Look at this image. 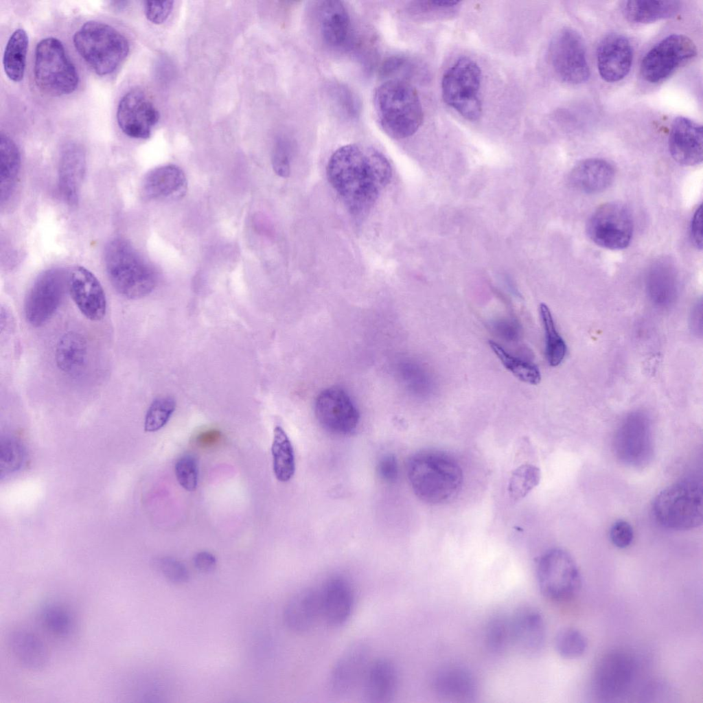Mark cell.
Masks as SVG:
<instances>
[{
    "label": "cell",
    "instance_id": "1",
    "mask_svg": "<svg viewBox=\"0 0 703 703\" xmlns=\"http://www.w3.org/2000/svg\"><path fill=\"white\" fill-rule=\"evenodd\" d=\"M387 158L367 146L351 143L338 148L327 165V179L349 212L367 214L392 177Z\"/></svg>",
    "mask_w": 703,
    "mask_h": 703
},
{
    "label": "cell",
    "instance_id": "2",
    "mask_svg": "<svg viewBox=\"0 0 703 703\" xmlns=\"http://www.w3.org/2000/svg\"><path fill=\"white\" fill-rule=\"evenodd\" d=\"M407 475L418 498L430 505L448 503L457 496L463 483V472L449 454L435 450L414 454L407 463Z\"/></svg>",
    "mask_w": 703,
    "mask_h": 703
},
{
    "label": "cell",
    "instance_id": "3",
    "mask_svg": "<svg viewBox=\"0 0 703 703\" xmlns=\"http://www.w3.org/2000/svg\"><path fill=\"white\" fill-rule=\"evenodd\" d=\"M373 105L381 128L393 139L412 136L423 122L418 93L405 80L391 78L380 84L374 92Z\"/></svg>",
    "mask_w": 703,
    "mask_h": 703
},
{
    "label": "cell",
    "instance_id": "4",
    "mask_svg": "<svg viewBox=\"0 0 703 703\" xmlns=\"http://www.w3.org/2000/svg\"><path fill=\"white\" fill-rule=\"evenodd\" d=\"M104 262L113 287L127 299L143 298L157 286V277L154 269L124 239L115 238L107 244Z\"/></svg>",
    "mask_w": 703,
    "mask_h": 703
},
{
    "label": "cell",
    "instance_id": "5",
    "mask_svg": "<svg viewBox=\"0 0 703 703\" xmlns=\"http://www.w3.org/2000/svg\"><path fill=\"white\" fill-rule=\"evenodd\" d=\"M76 51L99 76L114 72L127 56L126 37L112 26L100 21L84 23L73 38Z\"/></svg>",
    "mask_w": 703,
    "mask_h": 703
},
{
    "label": "cell",
    "instance_id": "6",
    "mask_svg": "<svg viewBox=\"0 0 703 703\" xmlns=\"http://www.w3.org/2000/svg\"><path fill=\"white\" fill-rule=\"evenodd\" d=\"M702 485L686 479L669 485L657 494L652 505L655 520L675 530L691 529L702 523Z\"/></svg>",
    "mask_w": 703,
    "mask_h": 703
},
{
    "label": "cell",
    "instance_id": "7",
    "mask_svg": "<svg viewBox=\"0 0 703 703\" xmlns=\"http://www.w3.org/2000/svg\"><path fill=\"white\" fill-rule=\"evenodd\" d=\"M34 76L39 89L51 96L70 94L79 83L75 65L62 43L54 37L45 38L37 44Z\"/></svg>",
    "mask_w": 703,
    "mask_h": 703
},
{
    "label": "cell",
    "instance_id": "8",
    "mask_svg": "<svg viewBox=\"0 0 703 703\" xmlns=\"http://www.w3.org/2000/svg\"><path fill=\"white\" fill-rule=\"evenodd\" d=\"M481 80V68L474 60L468 57L459 58L443 75V102L465 119H479L483 110L480 97Z\"/></svg>",
    "mask_w": 703,
    "mask_h": 703
},
{
    "label": "cell",
    "instance_id": "9",
    "mask_svg": "<svg viewBox=\"0 0 703 703\" xmlns=\"http://www.w3.org/2000/svg\"><path fill=\"white\" fill-rule=\"evenodd\" d=\"M540 592L553 601H565L578 592L581 575L576 562L565 550L554 548L544 553L536 563Z\"/></svg>",
    "mask_w": 703,
    "mask_h": 703
},
{
    "label": "cell",
    "instance_id": "10",
    "mask_svg": "<svg viewBox=\"0 0 703 703\" xmlns=\"http://www.w3.org/2000/svg\"><path fill=\"white\" fill-rule=\"evenodd\" d=\"M614 453L623 463L641 468L649 463L654 454L651 420L641 411L628 413L617 427L613 441Z\"/></svg>",
    "mask_w": 703,
    "mask_h": 703
},
{
    "label": "cell",
    "instance_id": "11",
    "mask_svg": "<svg viewBox=\"0 0 703 703\" xmlns=\"http://www.w3.org/2000/svg\"><path fill=\"white\" fill-rule=\"evenodd\" d=\"M636 665L628 652L614 649L602 656L596 664L591 680L594 695L612 702L625 697L636 676Z\"/></svg>",
    "mask_w": 703,
    "mask_h": 703
},
{
    "label": "cell",
    "instance_id": "12",
    "mask_svg": "<svg viewBox=\"0 0 703 703\" xmlns=\"http://www.w3.org/2000/svg\"><path fill=\"white\" fill-rule=\"evenodd\" d=\"M634 223L629 209L619 202L599 206L588 220L586 231L597 245L611 250L626 248L633 235Z\"/></svg>",
    "mask_w": 703,
    "mask_h": 703
},
{
    "label": "cell",
    "instance_id": "13",
    "mask_svg": "<svg viewBox=\"0 0 703 703\" xmlns=\"http://www.w3.org/2000/svg\"><path fill=\"white\" fill-rule=\"evenodd\" d=\"M696 54V46L690 38L680 34H671L645 54L640 66L641 74L646 81L658 83L693 59Z\"/></svg>",
    "mask_w": 703,
    "mask_h": 703
},
{
    "label": "cell",
    "instance_id": "14",
    "mask_svg": "<svg viewBox=\"0 0 703 703\" xmlns=\"http://www.w3.org/2000/svg\"><path fill=\"white\" fill-rule=\"evenodd\" d=\"M67 278L62 269L54 268L35 279L24 301V314L30 325L40 327L54 314L68 288Z\"/></svg>",
    "mask_w": 703,
    "mask_h": 703
},
{
    "label": "cell",
    "instance_id": "15",
    "mask_svg": "<svg viewBox=\"0 0 703 703\" xmlns=\"http://www.w3.org/2000/svg\"><path fill=\"white\" fill-rule=\"evenodd\" d=\"M549 59L555 73L564 82L577 84L589 78L584 41L572 28H563L554 36L549 46Z\"/></svg>",
    "mask_w": 703,
    "mask_h": 703
},
{
    "label": "cell",
    "instance_id": "16",
    "mask_svg": "<svg viewBox=\"0 0 703 703\" xmlns=\"http://www.w3.org/2000/svg\"><path fill=\"white\" fill-rule=\"evenodd\" d=\"M314 412L324 429L341 435L353 432L360 418L357 408L347 393L336 387L325 389L319 394Z\"/></svg>",
    "mask_w": 703,
    "mask_h": 703
},
{
    "label": "cell",
    "instance_id": "17",
    "mask_svg": "<svg viewBox=\"0 0 703 703\" xmlns=\"http://www.w3.org/2000/svg\"><path fill=\"white\" fill-rule=\"evenodd\" d=\"M159 119V111L140 89L129 91L119 101L117 124L122 132L131 138H149Z\"/></svg>",
    "mask_w": 703,
    "mask_h": 703
},
{
    "label": "cell",
    "instance_id": "18",
    "mask_svg": "<svg viewBox=\"0 0 703 703\" xmlns=\"http://www.w3.org/2000/svg\"><path fill=\"white\" fill-rule=\"evenodd\" d=\"M370 647L364 641L349 645L336 661L330 676L329 685L336 695L352 691L360 682L370 664Z\"/></svg>",
    "mask_w": 703,
    "mask_h": 703
},
{
    "label": "cell",
    "instance_id": "19",
    "mask_svg": "<svg viewBox=\"0 0 703 703\" xmlns=\"http://www.w3.org/2000/svg\"><path fill=\"white\" fill-rule=\"evenodd\" d=\"M68 290L81 313L91 321H100L106 312V299L97 277L87 268L78 266L68 274Z\"/></svg>",
    "mask_w": 703,
    "mask_h": 703
},
{
    "label": "cell",
    "instance_id": "20",
    "mask_svg": "<svg viewBox=\"0 0 703 703\" xmlns=\"http://www.w3.org/2000/svg\"><path fill=\"white\" fill-rule=\"evenodd\" d=\"M633 60L630 41L619 33L606 35L597 49V65L601 78L608 82L623 80L630 72Z\"/></svg>",
    "mask_w": 703,
    "mask_h": 703
},
{
    "label": "cell",
    "instance_id": "21",
    "mask_svg": "<svg viewBox=\"0 0 703 703\" xmlns=\"http://www.w3.org/2000/svg\"><path fill=\"white\" fill-rule=\"evenodd\" d=\"M509 621L511 645L527 656L540 653L546 639L542 614L533 607H522L515 611Z\"/></svg>",
    "mask_w": 703,
    "mask_h": 703
},
{
    "label": "cell",
    "instance_id": "22",
    "mask_svg": "<svg viewBox=\"0 0 703 703\" xmlns=\"http://www.w3.org/2000/svg\"><path fill=\"white\" fill-rule=\"evenodd\" d=\"M431 688L442 699L470 702L478 695L479 682L468 668L459 665H448L434 673Z\"/></svg>",
    "mask_w": 703,
    "mask_h": 703
},
{
    "label": "cell",
    "instance_id": "23",
    "mask_svg": "<svg viewBox=\"0 0 703 703\" xmlns=\"http://www.w3.org/2000/svg\"><path fill=\"white\" fill-rule=\"evenodd\" d=\"M669 150L678 163L692 166L702 161V127L685 117L679 116L671 124Z\"/></svg>",
    "mask_w": 703,
    "mask_h": 703
},
{
    "label": "cell",
    "instance_id": "24",
    "mask_svg": "<svg viewBox=\"0 0 703 703\" xmlns=\"http://www.w3.org/2000/svg\"><path fill=\"white\" fill-rule=\"evenodd\" d=\"M86 171V155L83 148L76 142L66 143L60 152L58 167V187L63 199L69 205H76Z\"/></svg>",
    "mask_w": 703,
    "mask_h": 703
},
{
    "label": "cell",
    "instance_id": "25",
    "mask_svg": "<svg viewBox=\"0 0 703 703\" xmlns=\"http://www.w3.org/2000/svg\"><path fill=\"white\" fill-rule=\"evenodd\" d=\"M322 618L321 589L303 588L288 601L284 610L286 625L295 632L310 630Z\"/></svg>",
    "mask_w": 703,
    "mask_h": 703
},
{
    "label": "cell",
    "instance_id": "26",
    "mask_svg": "<svg viewBox=\"0 0 703 703\" xmlns=\"http://www.w3.org/2000/svg\"><path fill=\"white\" fill-rule=\"evenodd\" d=\"M320 589L322 618L334 627L345 623L354 605L353 592L349 582L343 577L333 576Z\"/></svg>",
    "mask_w": 703,
    "mask_h": 703
},
{
    "label": "cell",
    "instance_id": "27",
    "mask_svg": "<svg viewBox=\"0 0 703 703\" xmlns=\"http://www.w3.org/2000/svg\"><path fill=\"white\" fill-rule=\"evenodd\" d=\"M363 695L371 703H385L395 696L398 675L394 663L384 658L370 662L362 682Z\"/></svg>",
    "mask_w": 703,
    "mask_h": 703
},
{
    "label": "cell",
    "instance_id": "28",
    "mask_svg": "<svg viewBox=\"0 0 703 703\" xmlns=\"http://www.w3.org/2000/svg\"><path fill=\"white\" fill-rule=\"evenodd\" d=\"M187 189L183 170L174 165H165L150 170L141 184V194L147 200L178 198Z\"/></svg>",
    "mask_w": 703,
    "mask_h": 703
},
{
    "label": "cell",
    "instance_id": "29",
    "mask_svg": "<svg viewBox=\"0 0 703 703\" xmlns=\"http://www.w3.org/2000/svg\"><path fill=\"white\" fill-rule=\"evenodd\" d=\"M614 176L615 170L611 163L602 159L591 158L578 163L571 170L569 180L578 191L597 194L608 188Z\"/></svg>",
    "mask_w": 703,
    "mask_h": 703
},
{
    "label": "cell",
    "instance_id": "30",
    "mask_svg": "<svg viewBox=\"0 0 703 703\" xmlns=\"http://www.w3.org/2000/svg\"><path fill=\"white\" fill-rule=\"evenodd\" d=\"M8 644L12 656L23 667L38 671L47 665V648L34 632L25 628H16L10 632Z\"/></svg>",
    "mask_w": 703,
    "mask_h": 703
},
{
    "label": "cell",
    "instance_id": "31",
    "mask_svg": "<svg viewBox=\"0 0 703 703\" xmlns=\"http://www.w3.org/2000/svg\"><path fill=\"white\" fill-rule=\"evenodd\" d=\"M646 290L649 300L659 308H669L675 303L678 281L671 262L662 260L652 266L646 277Z\"/></svg>",
    "mask_w": 703,
    "mask_h": 703
},
{
    "label": "cell",
    "instance_id": "32",
    "mask_svg": "<svg viewBox=\"0 0 703 703\" xmlns=\"http://www.w3.org/2000/svg\"><path fill=\"white\" fill-rule=\"evenodd\" d=\"M319 20L321 36L327 45L340 47L345 43L350 30V18L341 1H323Z\"/></svg>",
    "mask_w": 703,
    "mask_h": 703
},
{
    "label": "cell",
    "instance_id": "33",
    "mask_svg": "<svg viewBox=\"0 0 703 703\" xmlns=\"http://www.w3.org/2000/svg\"><path fill=\"white\" fill-rule=\"evenodd\" d=\"M88 358L87 343L84 337L76 332L63 334L57 343L55 359L62 372L77 376L84 369Z\"/></svg>",
    "mask_w": 703,
    "mask_h": 703
},
{
    "label": "cell",
    "instance_id": "34",
    "mask_svg": "<svg viewBox=\"0 0 703 703\" xmlns=\"http://www.w3.org/2000/svg\"><path fill=\"white\" fill-rule=\"evenodd\" d=\"M678 1L631 0L622 3L625 18L635 23H649L674 16L679 10Z\"/></svg>",
    "mask_w": 703,
    "mask_h": 703
},
{
    "label": "cell",
    "instance_id": "35",
    "mask_svg": "<svg viewBox=\"0 0 703 703\" xmlns=\"http://www.w3.org/2000/svg\"><path fill=\"white\" fill-rule=\"evenodd\" d=\"M1 202L7 201L14 188L21 168V154L15 142L6 134L0 136Z\"/></svg>",
    "mask_w": 703,
    "mask_h": 703
},
{
    "label": "cell",
    "instance_id": "36",
    "mask_svg": "<svg viewBox=\"0 0 703 703\" xmlns=\"http://www.w3.org/2000/svg\"><path fill=\"white\" fill-rule=\"evenodd\" d=\"M28 36L23 29L16 30L6 44L3 65L5 74L13 82H21L24 77Z\"/></svg>",
    "mask_w": 703,
    "mask_h": 703
},
{
    "label": "cell",
    "instance_id": "37",
    "mask_svg": "<svg viewBox=\"0 0 703 703\" xmlns=\"http://www.w3.org/2000/svg\"><path fill=\"white\" fill-rule=\"evenodd\" d=\"M271 452L276 479L281 482L288 481L295 470L294 451L287 434L279 426L274 428Z\"/></svg>",
    "mask_w": 703,
    "mask_h": 703
},
{
    "label": "cell",
    "instance_id": "38",
    "mask_svg": "<svg viewBox=\"0 0 703 703\" xmlns=\"http://www.w3.org/2000/svg\"><path fill=\"white\" fill-rule=\"evenodd\" d=\"M539 309L546 336V359L551 367H557L565 357L566 345L557 331L549 307L544 303H540Z\"/></svg>",
    "mask_w": 703,
    "mask_h": 703
},
{
    "label": "cell",
    "instance_id": "39",
    "mask_svg": "<svg viewBox=\"0 0 703 703\" xmlns=\"http://www.w3.org/2000/svg\"><path fill=\"white\" fill-rule=\"evenodd\" d=\"M488 343L490 348L504 367L518 379L534 385L540 383L541 375L536 365L510 355L494 341H489Z\"/></svg>",
    "mask_w": 703,
    "mask_h": 703
},
{
    "label": "cell",
    "instance_id": "40",
    "mask_svg": "<svg viewBox=\"0 0 703 703\" xmlns=\"http://www.w3.org/2000/svg\"><path fill=\"white\" fill-rule=\"evenodd\" d=\"M541 472L537 466L524 463L513 470L508 483L510 498L517 501L525 498L540 483Z\"/></svg>",
    "mask_w": 703,
    "mask_h": 703
},
{
    "label": "cell",
    "instance_id": "41",
    "mask_svg": "<svg viewBox=\"0 0 703 703\" xmlns=\"http://www.w3.org/2000/svg\"><path fill=\"white\" fill-rule=\"evenodd\" d=\"M41 619L45 628L57 636H67L73 631V616L65 606L60 604L45 606L41 612Z\"/></svg>",
    "mask_w": 703,
    "mask_h": 703
},
{
    "label": "cell",
    "instance_id": "42",
    "mask_svg": "<svg viewBox=\"0 0 703 703\" xmlns=\"http://www.w3.org/2000/svg\"><path fill=\"white\" fill-rule=\"evenodd\" d=\"M484 643L490 653H503L511 645L509 619L500 615L491 618L485 627Z\"/></svg>",
    "mask_w": 703,
    "mask_h": 703
},
{
    "label": "cell",
    "instance_id": "43",
    "mask_svg": "<svg viewBox=\"0 0 703 703\" xmlns=\"http://www.w3.org/2000/svg\"><path fill=\"white\" fill-rule=\"evenodd\" d=\"M557 652L565 658H576L582 656L587 648L583 634L573 627H565L556 634L554 641Z\"/></svg>",
    "mask_w": 703,
    "mask_h": 703
},
{
    "label": "cell",
    "instance_id": "44",
    "mask_svg": "<svg viewBox=\"0 0 703 703\" xmlns=\"http://www.w3.org/2000/svg\"><path fill=\"white\" fill-rule=\"evenodd\" d=\"M175 408L176 401L170 396L154 399L146 412L144 430L146 432H156L161 429L168 422Z\"/></svg>",
    "mask_w": 703,
    "mask_h": 703
},
{
    "label": "cell",
    "instance_id": "45",
    "mask_svg": "<svg viewBox=\"0 0 703 703\" xmlns=\"http://www.w3.org/2000/svg\"><path fill=\"white\" fill-rule=\"evenodd\" d=\"M24 450L19 442L12 438H2L0 441V474L8 475L17 471L24 461Z\"/></svg>",
    "mask_w": 703,
    "mask_h": 703
},
{
    "label": "cell",
    "instance_id": "46",
    "mask_svg": "<svg viewBox=\"0 0 703 703\" xmlns=\"http://www.w3.org/2000/svg\"><path fill=\"white\" fill-rule=\"evenodd\" d=\"M174 471L178 483L188 492H193L198 484V467L196 459L185 454L176 461Z\"/></svg>",
    "mask_w": 703,
    "mask_h": 703
},
{
    "label": "cell",
    "instance_id": "47",
    "mask_svg": "<svg viewBox=\"0 0 703 703\" xmlns=\"http://www.w3.org/2000/svg\"><path fill=\"white\" fill-rule=\"evenodd\" d=\"M153 566L167 580L173 584H184L189 579V574L186 566L173 557L157 558L154 560Z\"/></svg>",
    "mask_w": 703,
    "mask_h": 703
},
{
    "label": "cell",
    "instance_id": "48",
    "mask_svg": "<svg viewBox=\"0 0 703 703\" xmlns=\"http://www.w3.org/2000/svg\"><path fill=\"white\" fill-rule=\"evenodd\" d=\"M290 152L288 144L282 140L278 141L273 150L272 165L274 171L281 177L288 176L290 171Z\"/></svg>",
    "mask_w": 703,
    "mask_h": 703
},
{
    "label": "cell",
    "instance_id": "49",
    "mask_svg": "<svg viewBox=\"0 0 703 703\" xmlns=\"http://www.w3.org/2000/svg\"><path fill=\"white\" fill-rule=\"evenodd\" d=\"M172 1H152L144 2V12L146 18L151 23L161 24L170 14L173 8Z\"/></svg>",
    "mask_w": 703,
    "mask_h": 703
},
{
    "label": "cell",
    "instance_id": "50",
    "mask_svg": "<svg viewBox=\"0 0 703 703\" xmlns=\"http://www.w3.org/2000/svg\"><path fill=\"white\" fill-rule=\"evenodd\" d=\"M610 538L616 547L626 548L630 545L634 538L632 527L625 520H618L610 528Z\"/></svg>",
    "mask_w": 703,
    "mask_h": 703
},
{
    "label": "cell",
    "instance_id": "51",
    "mask_svg": "<svg viewBox=\"0 0 703 703\" xmlns=\"http://www.w3.org/2000/svg\"><path fill=\"white\" fill-rule=\"evenodd\" d=\"M377 472L384 482L394 483L398 475V466L395 456L391 454L383 455L378 462Z\"/></svg>",
    "mask_w": 703,
    "mask_h": 703
},
{
    "label": "cell",
    "instance_id": "52",
    "mask_svg": "<svg viewBox=\"0 0 703 703\" xmlns=\"http://www.w3.org/2000/svg\"><path fill=\"white\" fill-rule=\"evenodd\" d=\"M691 235L693 244L700 250L702 247V207L700 205L695 210L691 222Z\"/></svg>",
    "mask_w": 703,
    "mask_h": 703
},
{
    "label": "cell",
    "instance_id": "53",
    "mask_svg": "<svg viewBox=\"0 0 703 703\" xmlns=\"http://www.w3.org/2000/svg\"><path fill=\"white\" fill-rule=\"evenodd\" d=\"M193 563L199 571L209 573L216 568V558L212 553L208 551H200L194 555Z\"/></svg>",
    "mask_w": 703,
    "mask_h": 703
},
{
    "label": "cell",
    "instance_id": "54",
    "mask_svg": "<svg viewBox=\"0 0 703 703\" xmlns=\"http://www.w3.org/2000/svg\"><path fill=\"white\" fill-rule=\"evenodd\" d=\"M690 327L694 335L702 336V301H698L692 308L690 316Z\"/></svg>",
    "mask_w": 703,
    "mask_h": 703
},
{
    "label": "cell",
    "instance_id": "55",
    "mask_svg": "<svg viewBox=\"0 0 703 703\" xmlns=\"http://www.w3.org/2000/svg\"><path fill=\"white\" fill-rule=\"evenodd\" d=\"M222 438L220 430L211 429L200 433L196 437V443L200 447L210 448L219 443Z\"/></svg>",
    "mask_w": 703,
    "mask_h": 703
}]
</instances>
